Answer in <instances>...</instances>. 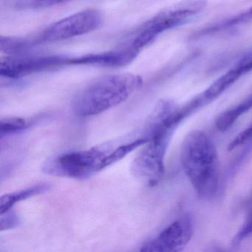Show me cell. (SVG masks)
I'll return each mask as SVG.
<instances>
[{
	"label": "cell",
	"mask_w": 252,
	"mask_h": 252,
	"mask_svg": "<svg viewBox=\"0 0 252 252\" xmlns=\"http://www.w3.org/2000/svg\"><path fill=\"white\" fill-rule=\"evenodd\" d=\"M181 161L197 196L203 200L215 197L219 187V159L207 134L197 129L187 134L181 145Z\"/></svg>",
	"instance_id": "cell-1"
},
{
	"label": "cell",
	"mask_w": 252,
	"mask_h": 252,
	"mask_svg": "<svg viewBox=\"0 0 252 252\" xmlns=\"http://www.w3.org/2000/svg\"><path fill=\"white\" fill-rule=\"evenodd\" d=\"M28 126L29 124L27 121L23 118H5L0 122V135L2 137L17 133L26 129Z\"/></svg>",
	"instance_id": "cell-16"
},
{
	"label": "cell",
	"mask_w": 252,
	"mask_h": 252,
	"mask_svg": "<svg viewBox=\"0 0 252 252\" xmlns=\"http://www.w3.org/2000/svg\"><path fill=\"white\" fill-rule=\"evenodd\" d=\"M251 70H252V51L245 56L231 70L218 78L206 91L191 101L197 108H200L204 104L215 99Z\"/></svg>",
	"instance_id": "cell-9"
},
{
	"label": "cell",
	"mask_w": 252,
	"mask_h": 252,
	"mask_svg": "<svg viewBox=\"0 0 252 252\" xmlns=\"http://www.w3.org/2000/svg\"><path fill=\"white\" fill-rule=\"evenodd\" d=\"M192 224L189 217L176 220L156 238L141 247V252H176L182 250L191 240Z\"/></svg>",
	"instance_id": "cell-8"
},
{
	"label": "cell",
	"mask_w": 252,
	"mask_h": 252,
	"mask_svg": "<svg viewBox=\"0 0 252 252\" xmlns=\"http://www.w3.org/2000/svg\"><path fill=\"white\" fill-rule=\"evenodd\" d=\"M252 139V125L246 128L243 132L239 133L234 139L230 143L228 147V150L229 151L234 150L237 147H240L242 144L249 141V140Z\"/></svg>",
	"instance_id": "cell-18"
},
{
	"label": "cell",
	"mask_w": 252,
	"mask_h": 252,
	"mask_svg": "<svg viewBox=\"0 0 252 252\" xmlns=\"http://www.w3.org/2000/svg\"><path fill=\"white\" fill-rule=\"evenodd\" d=\"M69 60L67 57L59 55L8 57L0 63V74L9 79H20L38 72L68 64Z\"/></svg>",
	"instance_id": "cell-7"
},
{
	"label": "cell",
	"mask_w": 252,
	"mask_h": 252,
	"mask_svg": "<svg viewBox=\"0 0 252 252\" xmlns=\"http://www.w3.org/2000/svg\"><path fill=\"white\" fill-rule=\"evenodd\" d=\"M142 84L140 76L130 73L100 78L86 87L75 98V113L82 117H88L107 111L126 101Z\"/></svg>",
	"instance_id": "cell-2"
},
{
	"label": "cell",
	"mask_w": 252,
	"mask_h": 252,
	"mask_svg": "<svg viewBox=\"0 0 252 252\" xmlns=\"http://www.w3.org/2000/svg\"><path fill=\"white\" fill-rule=\"evenodd\" d=\"M252 234V209L248 214L243 225L238 232L236 234L233 240V243L237 245L243 242L245 239L248 238Z\"/></svg>",
	"instance_id": "cell-17"
},
{
	"label": "cell",
	"mask_w": 252,
	"mask_h": 252,
	"mask_svg": "<svg viewBox=\"0 0 252 252\" xmlns=\"http://www.w3.org/2000/svg\"><path fill=\"white\" fill-rule=\"evenodd\" d=\"M206 4V0H187L173 8L160 13L145 25L132 42V48L140 51L163 32L185 24L203 11Z\"/></svg>",
	"instance_id": "cell-4"
},
{
	"label": "cell",
	"mask_w": 252,
	"mask_h": 252,
	"mask_svg": "<svg viewBox=\"0 0 252 252\" xmlns=\"http://www.w3.org/2000/svg\"><path fill=\"white\" fill-rule=\"evenodd\" d=\"M148 141L149 140L147 138H138L132 142L127 143V144L118 147L117 148H115L103 160L102 163H101V169L119 161L121 159L125 158L126 155L133 151L137 147L147 144Z\"/></svg>",
	"instance_id": "cell-14"
},
{
	"label": "cell",
	"mask_w": 252,
	"mask_h": 252,
	"mask_svg": "<svg viewBox=\"0 0 252 252\" xmlns=\"http://www.w3.org/2000/svg\"><path fill=\"white\" fill-rule=\"evenodd\" d=\"M102 21V15L98 10H84L50 26L42 38L46 42H57L82 36L98 29Z\"/></svg>",
	"instance_id": "cell-6"
},
{
	"label": "cell",
	"mask_w": 252,
	"mask_h": 252,
	"mask_svg": "<svg viewBox=\"0 0 252 252\" xmlns=\"http://www.w3.org/2000/svg\"><path fill=\"white\" fill-rule=\"evenodd\" d=\"M47 189H48V185L40 184V185L35 186L31 188L17 191V192L10 193L2 196L1 201H0V213L1 215L6 213L17 202L44 192L46 191Z\"/></svg>",
	"instance_id": "cell-13"
},
{
	"label": "cell",
	"mask_w": 252,
	"mask_h": 252,
	"mask_svg": "<svg viewBox=\"0 0 252 252\" xmlns=\"http://www.w3.org/2000/svg\"><path fill=\"white\" fill-rule=\"evenodd\" d=\"M252 22V7L246 10L241 14H237L233 17L222 20L217 24L212 25L209 27L205 28L200 32H196L193 34V37L199 38L206 35L212 34L218 32H225L228 29H234L242 25L247 24Z\"/></svg>",
	"instance_id": "cell-11"
},
{
	"label": "cell",
	"mask_w": 252,
	"mask_h": 252,
	"mask_svg": "<svg viewBox=\"0 0 252 252\" xmlns=\"http://www.w3.org/2000/svg\"><path fill=\"white\" fill-rule=\"evenodd\" d=\"M67 1L69 0H33L32 4L36 8H47V7L54 6Z\"/></svg>",
	"instance_id": "cell-19"
},
{
	"label": "cell",
	"mask_w": 252,
	"mask_h": 252,
	"mask_svg": "<svg viewBox=\"0 0 252 252\" xmlns=\"http://www.w3.org/2000/svg\"><path fill=\"white\" fill-rule=\"evenodd\" d=\"M111 146H99L60 156L48 168L53 173L76 179L88 178L101 170V163L112 151Z\"/></svg>",
	"instance_id": "cell-5"
},
{
	"label": "cell",
	"mask_w": 252,
	"mask_h": 252,
	"mask_svg": "<svg viewBox=\"0 0 252 252\" xmlns=\"http://www.w3.org/2000/svg\"><path fill=\"white\" fill-rule=\"evenodd\" d=\"M252 108V95L242 101L235 107L225 110L221 113L217 119L215 125L219 130L225 131L228 129L230 126H232L233 124L246 112Z\"/></svg>",
	"instance_id": "cell-12"
},
{
	"label": "cell",
	"mask_w": 252,
	"mask_h": 252,
	"mask_svg": "<svg viewBox=\"0 0 252 252\" xmlns=\"http://www.w3.org/2000/svg\"><path fill=\"white\" fill-rule=\"evenodd\" d=\"M173 129L164 127L155 132L132 163V173L148 185H156L164 175L165 154Z\"/></svg>",
	"instance_id": "cell-3"
},
{
	"label": "cell",
	"mask_w": 252,
	"mask_h": 252,
	"mask_svg": "<svg viewBox=\"0 0 252 252\" xmlns=\"http://www.w3.org/2000/svg\"><path fill=\"white\" fill-rule=\"evenodd\" d=\"M139 51L131 48L107 51L101 54H88L78 58L70 59L68 64L98 65L118 67L126 65L136 58Z\"/></svg>",
	"instance_id": "cell-10"
},
{
	"label": "cell",
	"mask_w": 252,
	"mask_h": 252,
	"mask_svg": "<svg viewBox=\"0 0 252 252\" xmlns=\"http://www.w3.org/2000/svg\"><path fill=\"white\" fill-rule=\"evenodd\" d=\"M29 47H30V44L24 39L3 37V36H2L0 39L1 51L11 55L18 56L19 54L27 51Z\"/></svg>",
	"instance_id": "cell-15"
}]
</instances>
